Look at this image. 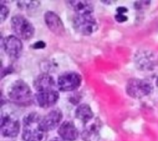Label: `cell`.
I'll use <instances>...</instances> for the list:
<instances>
[{
	"instance_id": "9c48e42d",
	"label": "cell",
	"mask_w": 158,
	"mask_h": 141,
	"mask_svg": "<svg viewBox=\"0 0 158 141\" xmlns=\"http://www.w3.org/2000/svg\"><path fill=\"white\" fill-rule=\"evenodd\" d=\"M135 63L137 68L142 71H151L156 67V59L152 52L140 50L135 56Z\"/></svg>"
},
{
	"instance_id": "277c9868",
	"label": "cell",
	"mask_w": 158,
	"mask_h": 141,
	"mask_svg": "<svg viewBox=\"0 0 158 141\" xmlns=\"http://www.w3.org/2000/svg\"><path fill=\"white\" fill-rule=\"evenodd\" d=\"M73 27L78 33L90 35L97 31L98 24L92 14H80L73 18Z\"/></svg>"
},
{
	"instance_id": "7c38bea8",
	"label": "cell",
	"mask_w": 158,
	"mask_h": 141,
	"mask_svg": "<svg viewBox=\"0 0 158 141\" xmlns=\"http://www.w3.org/2000/svg\"><path fill=\"white\" fill-rule=\"evenodd\" d=\"M59 99V94L56 90L46 91V92H37L34 96V100L36 104L41 108H49L55 105Z\"/></svg>"
},
{
	"instance_id": "8992f818",
	"label": "cell",
	"mask_w": 158,
	"mask_h": 141,
	"mask_svg": "<svg viewBox=\"0 0 158 141\" xmlns=\"http://www.w3.org/2000/svg\"><path fill=\"white\" fill-rule=\"evenodd\" d=\"M81 76L74 72L64 73L57 79V86L60 91L69 92L76 90L81 84Z\"/></svg>"
},
{
	"instance_id": "7a4b0ae2",
	"label": "cell",
	"mask_w": 158,
	"mask_h": 141,
	"mask_svg": "<svg viewBox=\"0 0 158 141\" xmlns=\"http://www.w3.org/2000/svg\"><path fill=\"white\" fill-rule=\"evenodd\" d=\"M8 99L19 105H30L32 101V95L29 86L22 80L14 82L7 92Z\"/></svg>"
},
{
	"instance_id": "7402d4cb",
	"label": "cell",
	"mask_w": 158,
	"mask_h": 141,
	"mask_svg": "<svg viewBox=\"0 0 158 141\" xmlns=\"http://www.w3.org/2000/svg\"><path fill=\"white\" fill-rule=\"evenodd\" d=\"M44 46H45V43L44 42H36L33 45V48H43Z\"/></svg>"
},
{
	"instance_id": "484cf974",
	"label": "cell",
	"mask_w": 158,
	"mask_h": 141,
	"mask_svg": "<svg viewBox=\"0 0 158 141\" xmlns=\"http://www.w3.org/2000/svg\"><path fill=\"white\" fill-rule=\"evenodd\" d=\"M156 84H157V86H158V78H157V81H156Z\"/></svg>"
},
{
	"instance_id": "30bf717a",
	"label": "cell",
	"mask_w": 158,
	"mask_h": 141,
	"mask_svg": "<svg viewBox=\"0 0 158 141\" xmlns=\"http://www.w3.org/2000/svg\"><path fill=\"white\" fill-rule=\"evenodd\" d=\"M44 21L49 30L58 36H63L65 34V27L58 17V15L52 11H47L44 14Z\"/></svg>"
},
{
	"instance_id": "2e32d148",
	"label": "cell",
	"mask_w": 158,
	"mask_h": 141,
	"mask_svg": "<svg viewBox=\"0 0 158 141\" xmlns=\"http://www.w3.org/2000/svg\"><path fill=\"white\" fill-rule=\"evenodd\" d=\"M101 122L99 121V119H96L94 121H93L90 125L89 123L86 124L84 130L82 131L81 134V138L84 141H92L94 140L97 135L99 134L100 128H101Z\"/></svg>"
},
{
	"instance_id": "ba28073f",
	"label": "cell",
	"mask_w": 158,
	"mask_h": 141,
	"mask_svg": "<svg viewBox=\"0 0 158 141\" xmlns=\"http://www.w3.org/2000/svg\"><path fill=\"white\" fill-rule=\"evenodd\" d=\"M3 48L6 52V54L13 59H17L20 57L23 49L22 43L20 39L15 35H9L4 38L3 40Z\"/></svg>"
},
{
	"instance_id": "3957f363",
	"label": "cell",
	"mask_w": 158,
	"mask_h": 141,
	"mask_svg": "<svg viewBox=\"0 0 158 141\" xmlns=\"http://www.w3.org/2000/svg\"><path fill=\"white\" fill-rule=\"evenodd\" d=\"M11 28L17 37L23 40L31 39L34 34L32 24L22 15H15L11 19Z\"/></svg>"
},
{
	"instance_id": "6da1fadb",
	"label": "cell",
	"mask_w": 158,
	"mask_h": 141,
	"mask_svg": "<svg viewBox=\"0 0 158 141\" xmlns=\"http://www.w3.org/2000/svg\"><path fill=\"white\" fill-rule=\"evenodd\" d=\"M42 117L31 112L27 114L23 119L22 126V139L23 141H43L45 138V133L41 126Z\"/></svg>"
},
{
	"instance_id": "5b68a950",
	"label": "cell",
	"mask_w": 158,
	"mask_h": 141,
	"mask_svg": "<svg viewBox=\"0 0 158 141\" xmlns=\"http://www.w3.org/2000/svg\"><path fill=\"white\" fill-rule=\"evenodd\" d=\"M126 91L129 96L134 99H142L149 96L153 91V86L146 80L131 79L126 86Z\"/></svg>"
},
{
	"instance_id": "d4e9b609",
	"label": "cell",
	"mask_w": 158,
	"mask_h": 141,
	"mask_svg": "<svg viewBox=\"0 0 158 141\" xmlns=\"http://www.w3.org/2000/svg\"><path fill=\"white\" fill-rule=\"evenodd\" d=\"M104 4H114L116 3V1H103Z\"/></svg>"
},
{
	"instance_id": "5bb4252c",
	"label": "cell",
	"mask_w": 158,
	"mask_h": 141,
	"mask_svg": "<svg viewBox=\"0 0 158 141\" xmlns=\"http://www.w3.org/2000/svg\"><path fill=\"white\" fill-rule=\"evenodd\" d=\"M58 135L63 140L75 141L79 137V132L73 123L66 121L59 126Z\"/></svg>"
},
{
	"instance_id": "cb8c5ba5",
	"label": "cell",
	"mask_w": 158,
	"mask_h": 141,
	"mask_svg": "<svg viewBox=\"0 0 158 141\" xmlns=\"http://www.w3.org/2000/svg\"><path fill=\"white\" fill-rule=\"evenodd\" d=\"M50 141H64L61 138H55V139H51Z\"/></svg>"
},
{
	"instance_id": "4fadbf2b",
	"label": "cell",
	"mask_w": 158,
	"mask_h": 141,
	"mask_svg": "<svg viewBox=\"0 0 158 141\" xmlns=\"http://www.w3.org/2000/svg\"><path fill=\"white\" fill-rule=\"evenodd\" d=\"M33 86L37 92L54 91L56 90V82L51 75L43 73L34 80Z\"/></svg>"
},
{
	"instance_id": "ffe728a7",
	"label": "cell",
	"mask_w": 158,
	"mask_h": 141,
	"mask_svg": "<svg viewBox=\"0 0 158 141\" xmlns=\"http://www.w3.org/2000/svg\"><path fill=\"white\" fill-rule=\"evenodd\" d=\"M8 8L6 6L4 5L3 2H1V10H0V18H1V21H5V20L7 18V15H8Z\"/></svg>"
},
{
	"instance_id": "8fae6325",
	"label": "cell",
	"mask_w": 158,
	"mask_h": 141,
	"mask_svg": "<svg viewBox=\"0 0 158 141\" xmlns=\"http://www.w3.org/2000/svg\"><path fill=\"white\" fill-rule=\"evenodd\" d=\"M62 117H63L62 112L59 110H53L49 112L46 115L42 117V121H41L42 128L44 129V132H48L56 129L59 126Z\"/></svg>"
},
{
	"instance_id": "9a60e30c",
	"label": "cell",
	"mask_w": 158,
	"mask_h": 141,
	"mask_svg": "<svg viewBox=\"0 0 158 141\" xmlns=\"http://www.w3.org/2000/svg\"><path fill=\"white\" fill-rule=\"evenodd\" d=\"M67 4L76 15L92 14L94 11V5L91 1H69Z\"/></svg>"
},
{
	"instance_id": "603a6c76",
	"label": "cell",
	"mask_w": 158,
	"mask_h": 141,
	"mask_svg": "<svg viewBox=\"0 0 158 141\" xmlns=\"http://www.w3.org/2000/svg\"><path fill=\"white\" fill-rule=\"evenodd\" d=\"M128 11V9L124 7H119L118 9H117V13H121V14H126Z\"/></svg>"
},
{
	"instance_id": "d6986e66",
	"label": "cell",
	"mask_w": 158,
	"mask_h": 141,
	"mask_svg": "<svg viewBox=\"0 0 158 141\" xmlns=\"http://www.w3.org/2000/svg\"><path fill=\"white\" fill-rule=\"evenodd\" d=\"M150 4H151L150 1H137V2L134 3L135 8H136L137 10H141V11H142V10H144V9H146V8H148L149 6H150Z\"/></svg>"
},
{
	"instance_id": "44dd1931",
	"label": "cell",
	"mask_w": 158,
	"mask_h": 141,
	"mask_svg": "<svg viewBox=\"0 0 158 141\" xmlns=\"http://www.w3.org/2000/svg\"><path fill=\"white\" fill-rule=\"evenodd\" d=\"M115 19H116V20H117L118 22H119V23H123V22H125L126 20H128L127 15L121 14V13H117L116 16H115Z\"/></svg>"
},
{
	"instance_id": "e0dca14e",
	"label": "cell",
	"mask_w": 158,
	"mask_h": 141,
	"mask_svg": "<svg viewBox=\"0 0 158 141\" xmlns=\"http://www.w3.org/2000/svg\"><path fill=\"white\" fill-rule=\"evenodd\" d=\"M76 118L83 123L84 125L90 123L94 118V112L91 109V107L87 104H81L80 105L75 112Z\"/></svg>"
},
{
	"instance_id": "ac0fdd59",
	"label": "cell",
	"mask_w": 158,
	"mask_h": 141,
	"mask_svg": "<svg viewBox=\"0 0 158 141\" xmlns=\"http://www.w3.org/2000/svg\"><path fill=\"white\" fill-rule=\"evenodd\" d=\"M40 4H41L40 1H19L18 2L19 7L27 12L35 11L39 7Z\"/></svg>"
},
{
	"instance_id": "52a82bcc",
	"label": "cell",
	"mask_w": 158,
	"mask_h": 141,
	"mask_svg": "<svg viewBox=\"0 0 158 141\" xmlns=\"http://www.w3.org/2000/svg\"><path fill=\"white\" fill-rule=\"evenodd\" d=\"M20 129L19 121L9 113L1 115V133L5 138H15L19 135Z\"/></svg>"
}]
</instances>
